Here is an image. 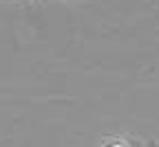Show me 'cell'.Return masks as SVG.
<instances>
[{
  "label": "cell",
  "mask_w": 159,
  "mask_h": 147,
  "mask_svg": "<svg viewBox=\"0 0 159 147\" xmlns=\"http://www.w3.org/2000/svg\"><path fill=\"white\" fill-rule=\"evenodd\" d=\"M113 147H122V145H113Z\"/></svg>",
  "instance_id": "obj_1"
}]
</instances>
